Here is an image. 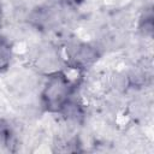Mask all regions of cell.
Listing matches in <instances>:
<instances>
[{"mask_svg": "<svg viewBox=\"0 0 154 154\" xmlns=\"http://www.w3.org/2000/svg\"><path fill=\"white\" fill-rule=\"evenodd\" d=\"M73 83L67 75L55 72L48 77L42 93V100L47 109L52 112H61L70 101Z\"/></svg>", "mask_w": 154, "mask_h": 154, "instance_id": "6da1fadb", "label": "cell"}, {"mask_svg": "<svg viewBox=\"0 0 154 154\" xmlns=\"http://www.w3.org/2000/svg\"><path fill=\"white\" fill-rule=\"evenodd\" d=\"M10 60H11L10 47L5 42L0 41V71L5 70L10 65Z\"/></svg>", "mask_w": 154, "mask_h": 154, "instance_id": "7a4b0ae2", "label": "cell"}]
</instances>
